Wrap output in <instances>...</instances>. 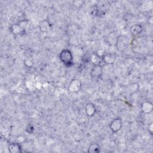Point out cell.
<instances>
[{"label":"cell","instance_id":"cell-1","mask_svg":"<svg viewBox=\"0 0 153 153\" xmlns=\"http://www.w3.org/2000/svg\"><path fill=\"white\" fill-rule=\"evenodd\" d=\"M129 44V40L128 38L124 35H120L117 38L115 42V47L117 49L121 52L124 51Z\"/></svg>","mask_w":153,"mask_h":153},{"label":"cell","instance_id":"cell-2","mask_svg":"<svg viewBox=\"0 0 153 153\" xmlns=\"http://www.w3.org/2000/svg\"><path fill=\"white\" fill-rule=\"evenodd\" d=\"M59 57L61 61L63 62L66 65L71 64L73 59L72 53L71 52L70 50L68 49L63 50L60 53Z\"/></svg>","mask_w":153,"mask_h":153},{"label":"cell","instance_id":"cell-3","mask_svg":"<svg viewBox=\"0 0 153 153\" xmlns=\"http://www.w3.org/2000/svg\"><path fill=\"white\" fill-rule=\"evenodd\" d=\"M122 126L123 123L121 120L120 118H115L111 122L109 127L114 133H117L121 128Z\"/></svg>","mask_w":153,"mask_h":153},{"label":"cell","instance_id":"cell-4","mask_svg":"<svg viewBox=\"0 0 153 153\" xmlns=\"http://www.w3.org/2000/svg\"><path fill=\"white\" fill-rule=\"evenodd\" d=\"M81 87V83L79 80L77 79H74L71 80L69 84V90L71 92L78 91Z\"/></svg>","mask_w":153,"mask_h":153},{"label":"cell","instance_id":"cell-5","mask_svg":"<svg viewBox=\"0 0 153 153\" xmlns=\"http://www.w3.org/2000/svg\"><path fill=\"white\" fill-rule=\"evenodd\" d=\"M102 60L105 64H112L115 60V54L112 53L104 54L102 56Z\"/></svg>","mask_w":153,"mask_h":153},{"label":"cell","instance_id":"cell-6","mask_svg":"<svg viewBox=\"0 0 153 153\" xmlns=\"http://www.w3.org/2000/svg\"><path fill=\"white\" fill-rule=\"evenodd\" d=\"M39 28L41 32H47L51 29V24L47 20H44L39 23Z\"/></svg>","mask_w":153,"mask_h":153},{"label":"cell","instance_id":"cell-7","mask_svg":"<svg viewBox=\"0 0 153 153\" xmlns=\"http://www.w3.org/2000/svg\"><path fill=\"white\" fill-rule=\"evenodd\" d=\"M96 109L94 105L92 103H88L85 107V112L87 116L91 117L96 113Z\"/></svg>","mask_w":153,"mask_h":153},{"label":"cell","instance_id":"cell-8","mask_svg":"<svg viewBox=\"0 0 153 153\" xmlns=\"http://www.w3.org/2000/svg\"><path fill=\"white\" fill-rule=\"evenodd\" d=\"M8 150L11 153H19L22 152V148L20 143H11L8 145Z\"/></svg>","mask_w":153,"mask_h":153},{"label":"cell","instance_id":"cell-9","mask_svg":"<svg viewBox=\"0 0 153 153\" xmlns=\"http://www.w3.org/2000/svg\"><path fill=\"white\" fill-rule=\"evenodd\" d=\"M141 110L145 114H149L152 111V104L149 101H145L141 105Z\"/></svg>","mask_w":153,"mask_h":153},{"label":"cell","instance_id":"cell-10","mask_svg":"<svg viewBox=\"0 0 153 153\" xmlns=\"http://www.w3.org/2000/svg\"><path fill=\"white\" fill-rule=\"evenodd\" d=\"M143 30L142 26L139 24H135L130 27V33L134 36L139 35Z\"/></svg>","mask_w":153,"mask_h":153},{"label":"cell","instance_id":"cell-11","mask_svg":"<svg viewBox=\"0 0 153 153\" xmlns=\"http://www.w3.org/2000/svg\"><path fill=\"white\" fill-rule=\"evenodd\" d=\"M102 68L100 65H96L91 71V75L93 77L98 78L100 77L102 74Z\"/></svg>","mask_w":153,"mask_h":153},{"label":"cell","instance_id":"cell-12","mask_svg":"<svg viewBox=\"0 0 153 153\" xmlns=\"http://www.w3.org/2000/svg\"><path fill=\"white\" fill-rule=\"evenodd\" d=\"M100 151V146L97 143H91L88 149V152L89 153H98Z\"/></svg>","mask_w":153,"mask_h":153},{"label":"cell","instance_id":"cell-13","mask_svg":"<svg viewBox=\"0 0 153 153\" xmlns=\"http://www.w3.org/2000/svg\"><path fill=\"white\" fill-rule=\"evenodd\" d=\"M11 31L13 34H19L22 31V27L19 25H14L11 27Z\"/></svg>","mask_w":153,"mask_h":153},{"label":"cell","instance_id":"cell-14","mask_svg":"<svg viewBox=\"0 0 153 153\" xmlns=\"http://www.w3.org/2000/svg\"><path fill=\"white\" fill-rule=\"evenodd\" d=\"M100 56H99L98 54H93L91 56V61L94 63L96 65H99V63L100 60Z\"/></svg>","mask_w":153,"mask_h":153},{"label":"cell","instance_id":"cell-15","mask_svg":"<svg viewBox=\"0 0 153 153\" xmlns=\"http://www.w3.org/2000/svg\"><path fill=\"white\" fill-rule=\"evenodd\" d=\"M82 2H83V1H74V5H76V7H78V5L81 6V5H82Z\"/></svg>","mask_w":153,"mask_h":153}]
</instances>
